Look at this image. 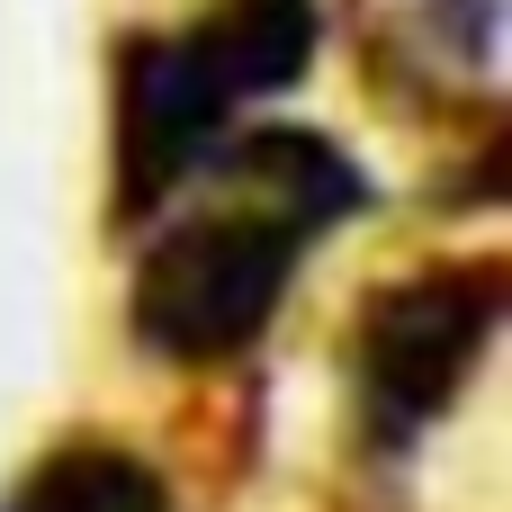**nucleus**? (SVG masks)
<instances>
[{
	"mask_svg": "<svg viewBox=\"0 0 512 512\" xmlns=\"http://www.w3.org/2000/svg\"><path fill=\"white\" fill-rule=\"evenodd\" d=\"M297 252H306V234L288 216L252 207V198L171 225L162 243H144L135 279H126L135 351L162 360V369H225V360H243L279 324V306L297 288Z\"/></svg>",
	"mask_w": 512,
	"mask_h": 512,
	"instance_id": "nucleus-1",
	"label": "nucleus"
},
{
	"mask_svg": "<svg viewBox=\"0 0 512 512\" xmlns=\"http://www.w3.org/2000/svg\"><path fill=\"white\" fill-rule=\"evenodd\" d=\"M504 333V270L495 261H432L414 279H387L360 306V342H351V387H360V423L378 450H414L486 369Z\"/></svg>",
	"mask_w": 512,
	"mask_h": 512,
	"instance_id": "nucleus-2",
	"label": "nucleus"
},
{
	"mask_svg": "<svg viewBox=\"0 0 512 512\" xmlns=\"http://www.w3.org/2000/svg\"><path fill=\"white\" fill-rule=\"evenodd\" d=\"M225 99L198 72L189 36H126L117 45V216H153L216 144H225Z\"/></svg>",
	"mask_w": 512,
	"mask_h": 512,
	"instance_id": "nucleus-3",
	"label": "nucleus"
},
{
	"mask_svg": "<svg viewBox=\"0 0 512 512\" xmlns=\"http://www.w3.org/2000/svg\"><path fill=\"white\" fill-rule=\"evenodd\" d=\"M225 171L243 180V198L252 207H270V216H288L306 243L324 234V225H342V216H360L369 207V180H360V162L333 144V135H315V126H252V135H234L225 144Z\"/></svg>",
	"mask_w": 512,
	"mask_h": 512,
	"instance_id": "nucleus-4",
	"label": "nucleus"
},
{
	"mask_svg": "<svg viewBox=\"0 0 512 512\" xmlns=\"http://www.w3.org/2000/svg\"><path fill=\"white\" fill-rule=\"evenodd\" d=\"M315 45H324V9H315V0H216V9L189 27V54H198V72L216 81L225 108L306 81Z\"/></svg>",
	"mask_w": 512,
	"mask_h": 512,
	"instance_id": "nucleus-5",
	"label": "nucleus"
},
{
	"mask_svg": "<svg viewBox=\"0 0 512 512\" xmlns=\"http://www.w3.org/2000/svg\"><path fill=\"white\" fill-rule=\"evenodd\" d=\"M0 512H171V477L108 432H72L18 477Z\"/></svg>",
	"mask_w": 512,
	"mask_h": 512,
	"instance_id": "nucleus-6",
	"label": "nucleus"
}]
</instances>
